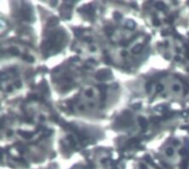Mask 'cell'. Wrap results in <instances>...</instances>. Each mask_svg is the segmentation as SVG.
I'll use <instances>...</instances> for the list:
<instances>
[{"mask_svg": "<svg viewBox=\"0 0 189 169\" xmlns=\"http://www.w3.org/2000/svg\"><path fill=\"white\" fill-rule=\"evenodd\" d=\"M112 169H118L117 167H115V166H114V168H112Z\"/></svg>", "mask_w": 189, "mask_h": 169, "instance_id": "34", "label": "cell"}, {"mask_svg": "<svg viewBox=\"0 0 189 169\" xmlns=\"http://www.w3.org/2000/svg\"><path fill=\"white\" fill-rule=\"evenodd\" d=\"M142 48H143V46L141 44H138V45H136V46L132 48L131 51L134 53H140V52H141V50H142Z\"/></svg>", "mask_w": 189, "mask_h": 169, "instance_id": "3", "label": "cell"}, {"mask_svg": "<svg viewBox=\"0 0 189 169\" xmlns=\"http://www.w3.org/2000/svg\"><path fill=\"white\" fill-rule=\"evenodd\" d=\"M156 8L158 10H165L166 9V5L163 2H156Z\"/></svg>", "mask_w": 189, "mask_h": 169, "instance_id": "5", "label": "cell"}, {"mask_svg": "<svg viewBox=\"0 0 189 169\" xmlns=\"http://www.w3.org/2000/svg\"><path fill=\"white\" fill-rule=\"evenodd\" d=\"M126 28H128V29L130 30H134L135 28H136V24H135L134 20H128L126 22Z\"/></svg>", "mask_w": 189, "mask_h": 169, "instance_id": "4", "label": "cell"}, {"mask_svg": "<svg viewBox=\"0 0 189 169\" xmlns=\"http://www.w3.org/2000/svg\"><path fill=\"white\" fill-rule=\"evenodd\" d=\"M85 41H86V42H90V44H91V42H92V38L91 37H86V38H85Z\"/></svg>", "mask_w": 189, "mask_h": 169, "instance_id": "26", "label": "cell"}, {"mask_svg": "<svg viewBox=\"0 0 189 169\" xmlns=\"http://www.w3.org/2000/svg\"><path fill=\"white\" fill-rule=\"evenodd\" d=\"M162 90H163V86H162V85L161 83H157L156 85V91L157 92H161Z\"/></svg>", "mask_w": 189, "mask_h": 169, "instance_id": "13", "label": "cell"}, {"mask_svg": "<svg viewBox=\"0 0 189 169\" xmlns=\"http://www.w3.org/2000/svg\"><path fill=\"white\" fill-rule=\"evenodd\" d=\"M173 90H174V91H179V90H180V86H179L178 83H175L174 86H173Z\"/></svg>", "mask_w": 189, "mask_h": 169, "instance_id": "18", "label": "cell"}, {"mask_svg": "<svg viewBox=\"0 0 189 169\" xmlns=\"http://www.w3.org/2000/svg\"><path fill=\"white\" fill-rule=\"evenodd\" d=\"M150 120H151V122H154V123H158L160 120H161V118L160 117H151Z\"/></svg>", "mask_w": 189, "mask_h": 169, "instance_id": "15", "label": "cell"}, {"mask_svg": "<svg viewBox=\"0 0 189 169\" xmlns=\"http://www.w3.org/2000/svg\"><path fill=\"white\" fill-rule=\"evenodd\" d=\"M139 142V138H132L129 140V146H136Z\"/></svg>", "mask_w": 189, "mask_h": 169, "instance_id": "8", "label": "cell"}, {"mask_svg": "<svg viewBox=\"0 0 189 169\" xmlns=\"http://www.w3.org/2000/svg\"><path fill=\"white\" fill-rule=\"evenodd\" d=\"M173 143H174L175 146H176V145H178V143H179V141H178V140H174V141H173Z\"/></svg>", "mask_w": 189, "mask_h": 169, "instance_id": "30", "label": "cell"}, {"mask_svg": "<svg viewBox=\"0 0 189 169\" xmlns=\"http://www.w3.org/2000/svg\"><path fill=\"white\" fill-rule=\"evenodd\" d=\"M11 49H12V50H11V52H12L13 55H18V53H19V51H18V49H17V48H11Z\"/></svg>", "mask_w": 189, "mask_h": 169, "instance_id": "24", "label": "cell"}, {"mask_svg": "<svg viewBox=\"0 0 189 169\" xmlns=\"http://www.w3.org/2000/svg\"><path fill=\"white\" fill-rule=\"evenodd\" d=\"M150 88H151V83L148 82L147 85H146V90H147V91L149 92V91H150Z\"/></svg>", "mask_w": 189, "mask_h": 169, "instance_id": "25", "label": "cell"}, {"mask_svg": "<svg viewBox=\"0 0 189 169\" xmlns=\"http://www.w3.org/2000/svg\"><path fill=\"white\" fill-rule=\"evenodd\" d=\"M187 165H188V160H184V161L181 162V167H182V169H185L186 167H187Z\"/></svg>", "mask_w": 189, "mask_h": 169, "instance_id": "23", "label": "cell"}, {"mask_svg": "<svg viewBox=\"0 0 189 169\" xmlns=\"http://www.w3.org/2000/svg\"><path fill=\"white\" fill-rule=\"evenodd\" d=\"M90 50H91V51H92V52H94V51H96V47H94V46H91V47H90Z\"/></svg>", "mask_w": 189, "mask_h": 169, "instance_id": "29", "label": "cell"}, {"mask_svg": "<svg viewBox=\"0 0 189 169\" xmlns=\"http://www.w3.org/2000/svg\"><path fill=\"white\" fill-rule=\"evenodd\" d=\"M114 18L116 19V20H120V19H121L120 12H115V13H114Z\"/></svg>", "mask_w": 189, "mask_h": 169, "instance_id": "16", "label": "cell"}, {"mask_svg": "<svg viewBox=\"0 0 189 169\" xmlns=\"http://www.w3.org/2000/svg\"><path fill=\"white\" fill-rule=\"evenodd\" d=\"M79 109H80V110H83L85 107H83V106H80V107H79Z\"/></svg>", "mask_w": 189, "mask_h": 169, "instance_id": "33", "label": "cell"}, {"mask_svg": "<svg viewBox=\"0 0 189 169\" xmlns=\"http://www.w3.org/2000/svg\"><path fill=\"white\" fill-rule=\"evenodd\" d=\"M109 75H110V71H109L108 69H103V70H100L99 72H97L96 78H97L98 80H106L110 77Z\"/></svg>", "mask_w": 189, "mask_h": 169, "instance_id": "1", "label": "cell"}, {"mask_svg": "<svg viewBox=\"0 0 189 169\" xmlns=\"http://www.w3.org/2000/svg\"><path fill=\"white\" fill-rule=\"evenodd\" d=\"M179 155H182V156L188 155V150H187V149H180V150H179Z\"/></svg>", "mask_w": 189, "mask_h": 169, "instance_id": "20", "label": "cell"}, {"mask_svg": "<svg viewBox=\"0 0 189 169\" xmlns=\"http://www.w3.org/2000/svg\"><path fill=\"white\" fill-rule=\"evenodd\" d=\"M98 89L101 91V94H103L107 90V86H105V85H98Z\"/></svg>", "mask_w": 189, "mask_h": 169, "instance_id": "10", "label": "cell"}, {"mask_svg": "<svg viewBox=\"0 0 189 169\" xmlns=\"http://www.w3.org/2000/svg\"><path fill=\"white\" fill-rule=\"evenodd\" d=\"M152 22H154L155 26H159V25H160V20L157 18V17H154V21H152Z\"/></svg>", "mask_w": 189, "mask_h": 169, "instance_id": "17", "label": "cell"}, {"mask_svg": "<svg viewBox=\"0 0 189 169\" xmlns=\"http://www.w3.org/2000/svg\"><path fill=\"white\" fill-rule=\"evenodd\" d=\"M166 110H167L166 106L159 105V106H156V107H155V111H166Z\"/></svg>", "mask_w": 189, "mask_h": 169, "instance_id": "7", "label": "cell"}, {"mask_svg": "<svg viewBox=\"0 0 189 169\" xmlns=\"http://www.w3.org/2000/svg\"><path fill=\"white\" fill-rule=\"evenodd\" d=\"M175 60H176V61H181V57H180V56H175Z\"/></svg>", "mask_w": 189, "mask_h": 169, "instance_id": "28", "label": "cell"}, {"mask_svg": "<svg viewBox=\"0 0 189 169\" xmlns=\"http://www.w3.org/2000/svg\"><path fill=\"white\" fill-rule=\"evenodd\" d=\"M166 155L167 156H173L174 155V148H171V147H169V148H167V150H166Z\"/></svg>", "mask_w": 189, "mask_h": 169, "instance_id": "11", "label": "cell"}, {"mask_svg": "<svg viewBox=\"0 0 189 169\" xmlns=\"http://www.w3.org/2000/svg\"><path fill=\"white\" fill-rule=\"evenodd\" d=\"M145 160H146V161H148V162H150L151 165H155V164H154V161H152V160L150 159V157H149L148 155H146V156H145Z\"/></svg>", "mask_w": 189, "mask_h": 169, "instance_id": "21", "label": "cell"}, {"mask_svg": "<svg viewBox=\"0 0 189 169\" xmlns=\"http://www.w3.org/2000/svg\"><path fill=\"white\" fill-rule=\"evenodd\" d=\"M106 33L108 36H111L112 33H114V28L112 27H108V28H106Z\"/></svg>", "mask_w": 189, "mask_h": 169, "instance_id": "14", "label": "cell"}, {"mask_svg": "<svg viewBox=\"0 0 189 169\" xmlns=\"http://www.w3.org/2000/svg\"><path fill=\"white\" fill-rule=\"evenodd\" d=\"M138 119H139V123H140V126H141V128H143V129L147 128V126H148V120L146 119V118L139 117Z\"/></svg>", "mask_w": 189, "mask_h": 169, "instance_id": "2", "label": "cell"}, {"mask_svg": "<svg viewBox=\"0 0 189 169\" xmlns=\"http://www.w3.org/2000/svg\"><path fill=\"white\" fill-rule=\"evenodd\" d=\"M140 107H141V103H140V102H137V103H134V105H132V108H134L135 110H137V109H139Z\"/></svg>", "mask_w": 189, "mask_h": 169, "instance_id": "19", "label": "cell"}, {"mask_svg": "<svg viewBox=\"0 0 189 169\" xmlns=\"http://www.w3.org/2000/svg\"><path fill=\"white\" fill-rule=\"evenodd\" d=\"M89 107H91V108H92V107H95V103L94 102H91V103L89 102Z\"/></svg>", "mask_w": 189, "mask_h": 169, "instance_id": "32", "label": "cell"}, {"mask_svg": "<svg viewBox=\"0 0 189 169\" xmlns=\"http://www.w3.org/2000/svg\"><path fill=\"white\" fill-rule=\"evenodd\" d=\"M19 134L22 135V136H25L26 138H30V137L32 136L31 132H26V131H19Z\"/></svg>", "mask_w": 189, "mask_h": 169, "instance_id": "12", "label": "cell"}, {"mask_svg": "<svg viewBox=\"0 0 189 169\" xmlns=\"http://www.w3.org/2000/svg\"><path fill=\"white\" fill-rule=\"evenodd\" d=\"M68 140H69V142H70V145L72 146V147H76L77 146V143H76V140H75V138H74V136H71V135H69L68 137Z\"/></svg>", "mask_w": 189, "mask_h": 169, "instance_id": "6", "label": "cell"}, {"mask_svg": "<svg viewBox=\"0 0 189 169\" xmlns=\"http://www.w3.org/2000/svg\"><path fill=\"white\" fill-rule=\"evenodd\" d=\"M181 116L182 117H188L189 116V109H188V110H184V111H182L181 112Z\"/></svg>", "mask_w": 189, "mask_h": 169, "instance_id": "22", "label": "cell"}, {"mask_svg": "<svg viewBox=\"0 0 189 169\" xmlns=\"http://www.w3.org/2000/svg\"><path fill=\"white\" fill-rule=\"evenodd\" d=\"M140 168H141V169H147V167H146V166L143 165V164H142V165H140Z\"/></svg>", "mask_w": 189, "mask_h": 169, "instance_id": "31", "label": "cell"}, {"mask_svg": "<svg viewBox=\"0 0 189 169\" xmlns=\"http://www.w3.org/2000/svg\"><path fill=\"white\" fill-rule=\"evenodd\" d=\"M127 55H128V52H127L126 50H122V51H121V56H122V57H126Z\"/></svg>", "mask_w": 189, "mask_h": 169, "instance_id": "27", "label": "cell"}, {"mask_svg": "<svg viewBox=\"0 0 189 169\" xmlns=\"http://www.w3.org/2000/svg\"><path fill=\"white\" fill-rule=\"evenodd\" d=\"M86 97H88V98L94 97V90H92V89H87L86 90Z\"/></svg>", "mask_w": 189, "mask_h": 169, "instance_id": "9", "label": "cell"}]
</instances>
